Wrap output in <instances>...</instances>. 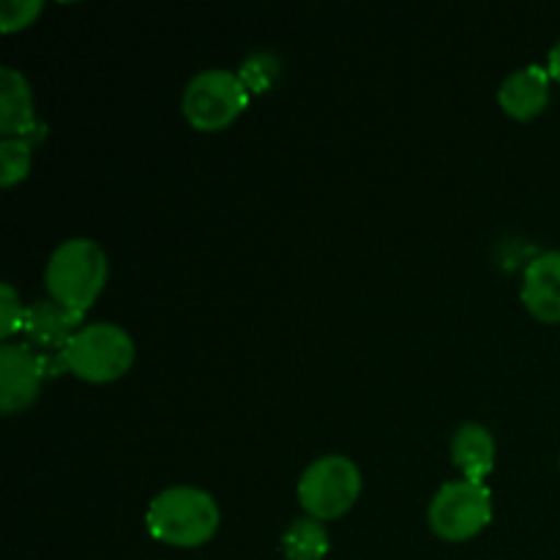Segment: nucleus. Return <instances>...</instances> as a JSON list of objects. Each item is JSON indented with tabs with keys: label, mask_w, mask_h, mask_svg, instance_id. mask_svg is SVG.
<instances>
[{
	"label": "nucleus",
	"mask_w": 560,
	"mask_h": 560,
	"mask_svg": "<svg viewBox=\"0 0 560 560\" xmlns=\"http://www.w3.org/2000/svg\"><path fill=\"white\" fill-rule=\"evenodd\" d=\"M222 523L219 503L197 487H170L159 492L145 514L148 534L170 547H200L213 539Z\"/></svg>",
	"instance_id": "1"
},
{
	"label": "nucleus",
	"mask_w": 560,
	"mask_h": 560,
	"mask_svg": "<svg viewBox=\"0 0 560 560\" xmlns=\"http://www.w3.org/2000/svg\"><path fill=\"white\" fill-rule=\"evenodd\" d=\"M107 255L96 241L69 238L49 255L44 284L52 301L66 306L71 315L85 317L107 284Z\"/></svg>",
	"instance_id": "2"
},
{
	"label": "nucleus",
	"mask_w": 560,
	"mask_h": 560,
	"mask_svg": "<svg viewBox=\"0 0 560 560\" xmlns=\"http://www.w3.org/2000/svg\"><path fill=\"white\" fill-rule=\"evenodd\" d=\"M137 359L135 339L115 323L82 326L58 353V364L88 383H113L131 370Z\"/></svg>",
	"instance_id": "3"
},
{
	"label": "nucleus",
	"mask_w": 560,
	"mask_h": 560,
	"mask_svg": "<svg viewBox=\"0 0 560 560\" xmlns=\"http://www.w3.org/2000/svg\"><path fill=\"white\" fill-rule=\"evenodd\" d=\"M361 495V470L342 454L315 459L301 474L299 503L315 520H337L355 506Z\"/></svg>",
	"instance_id": "4"
},
{
	"label": "nucleus",
	"mask_w": 560,
	"mask_h": 560,
	"mask_svg": "<svg viewBox=\"0 0 560 560\" xmlns=\"http://www.w3.org/2000/svg\"><path fill=\"white\" fill-rule=\"evenodd\" d=\"M427 523L446 541H465L479 536L492 523V492L485 481H448L432 498Z\"/></svg>",
	"instance_id": "5"
},
{
	"label": "nucleus",
	"mask_w": 560,
	"mask_h": 560,
	"mask_svg": "<svg viewBox=\"0 0 560 560\" xmlns=\"http://www.w3.org/2000/svg\"><path fill=\"white\" fill-rule=\"evenodd\" d=\"M249 104V91L238 71L206 69L184 91V115L197 131H222Z\"/></svg>",
	"instance_id": "6"
},
{
	"label": "nucleus",
	"mask_w": 560,
	"mask_h": 560,
	"mask_svg": "<svg viewBox=\"0 0 560 560\" xmlns=\"http://www.w3.org/2000/svg\"><path fill=\"white\" fill-rule=\"evenodd\" d=\"M47 375V355L36 353L31 345L0 348V408L5 416L20 413L36 402Z\"/></svg>",
	"instance_id": "7"
},
{
	"label": "nucleus",
	"mask_w": 560,
	"mask_h": 560,
	"mask_svg": "<svg viewBox=\"0 0 560 560\" xmlns=\"http://www.w3.org/2000/svg\"><path fill=\"white\" fill-rule=\"evenodd\" d=\"M523 304L541 323H560V249L541 252L523 277Z\"/></svg>",
	"instance_id": "8"
},
{
	"label": "nucleus",
	"mask_w": 560,
	"mask_h": 560,
	"mask_svg": "<svg viewBox=\"0 0 560 560\" xmlns=\"http://www.w3.org/2000/svg\"><path fill=\"white\" fill-rule=\"evenodd\" d=\"M0 131L20 140H38L44 126L33 115V91L25 74L11 66L0 69Z\"/></svg>",
	"instance_id": "9"
},
{
	"label": "nucleus",
	"mask_w": 560,
	"mask_h": 560,
	"mask_svg": "<svg viewBox=\"0 0 560 560\" xmlns=\"http://www.w3.org/2000/svg\"><path fill=\"white\" fill-rule=\"evenodd\" d=\"M550 71L539 63H530L509 74L498 88V104L503 113L517 120H530L550 102Z\"/></svg>",
	"instance_id": "10"
},
{
	"label": "nucleus",
	"mask_w": 560,
	"mask_h": 560,
	"mask_svg": "<svg viewBox=\"0 0 560 560\" xmlns=\"http://www.w3.org/2000/svg\"><path fill=\"white\" fill-rule=\"evenodd\" d=\"M82 328V317L71 315L58 301H33L25 306V320H22V334H25L31 348L38 350H63L77 331Z\"/></svg>",
	"instance_id": "11"
},
{
	"label": "nucleus",
	"mask_w": 560,
	"mask_h": 560,
	"mask_svg": "<svg viewBox=\"0 0 560 560\" xmlns=\"http://www.w3.org/2000/svg\"><path fill=\"white\" fill-rule=\"evenodd\" d=\"M452 459L468 481H485L495 465V438L481 424H463L454 432Z\"/></svg>",
	"instance_id": "12"
},
{
	"label": "nucleus",
	"mask_w": 560,
	"mask_h": 560,
	"mask_svg": "<svg viewBox=\"0 0 560 560\" xmlns=\"http://www.w3.org/2000/svg\"><path fill=\"white\" fill-rule=\"evenodd\" d=\"M331 550V539L320 520L299 517L282 536V552L290 560H323Z\"/></svg>",
	"instance_id": "13"
},
{
	"label": "nucleus",
	"mask_w": 560,
	"mask_h": 560,
	"mask_svg": "<svg viewBox=\"0 0 560 560\" xmlns=\"http://www.w3.org/2000/svg\"><path fill=\"white\" fill-rule=\"evenodd\" d=\"M33 162V142L20 137H3L0 142V186L11 189L27 178Z\"/></svg>",
	"instance_id": "14"
},
{
	"label": "nucleus",
	"mask_w": 560,
	"mask_h": 560,
	"mask_svg": "<svg viewBox=\"0 0 560 560\" xmlns=\"http://www.w3.org/2000/svg\"><path fill=\"white\" fill-rule=\"evenodd\" d=\"M238 77L249 93H268L282 77V60L273 52H255L241 63Z\"/></svg>",
	"instance_id": "15"
},
{
	"label": "nucleus",
	"mask_w": 560,
	"mask_h": 560,
	"mask_svg": "<svg viewBox=\"0 0 560 560\" xmlns=\"http://www.w3.org/2000/svg\"><path fill=\"white\" fill-rule=\"evenodd\" d=\"M42 0H5V3L0 5V31H22V27H27L38 14H42Z\"/></svg>",
	"instance_id": "16"
},
{
	"label": "nucleus",
	"mask_w": 560,
	"mask_h": 560,
	"mask_svg": "<svg viewBox=\"0 0 560 560\" xmlns=\"http://www.w3.org/2000/svg\"><path fill=\"white\" fill-rule=\"evenodd\" d=\"M22 320H25V310L16 299V290L3 282L0 284V339H9L22 331Z\"/></svg>",
	"instance_id": "17"
},
{
	"label": "nucleus",
	"mask_w": 560,
	"mask_h": 560,
	"mask_svg": "<svg viewBox=\"0 0 560 560\" xmlns=\"http://www.w3.org/2000/svg\"><path fill=\"white\" fill-rule=\"evenodd\" d=\"M547 71L556 82H560V42L550 49V58H547Z\"/></svg>",
	"instance_id": "18"
}]
</instances>
